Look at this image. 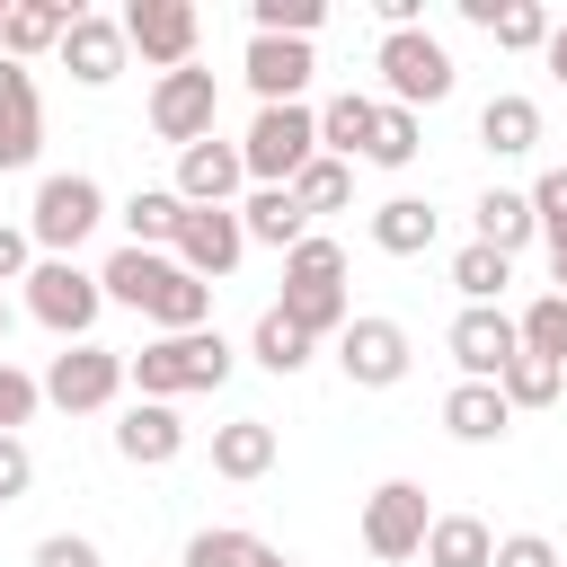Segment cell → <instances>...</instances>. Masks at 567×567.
<instances>
[{
    "label": "cell",
    "instance_id": "6da1fadb",
    "mask_svg": "<svg viewBox=\"0 0 567 567\" xmlns=\"http://www.w3.org/2000/svg\"><path fill=\"white\" fill-rule=\"evenodd\" d=\"M239 372V346L221 337V328H186V337H151L142 354H124V381L142 390V399H195V390H221Z\"/></svg>",
    "mask_w": 567,
    "mask_h": 567
},
{
    "label": "cell",
    "instance_id": "7a4b0ae2",
    "mask_svg": "<svg viewBox=\"0 0 567 567\" xmlns=\"http://www.w3.org/2000/svg\"><path fill=\"white\" fill-rule=\"evenodd\" d=\"M275 310L319 346V337H346V319H354V301H346V248L337 239H301V248H284V292H275Z\"/></svg>",
    "mask_w": 567,
    "mask_h": 567
},
{
    "label": "cell",
    "instance_id": "3957f363",
    "mask_svg": "<svg viewBox=\"0 0 567 567\" xmlns=\"http://www.w3.org/2000/svg\"><path fill=\"white\" fill-rule=\"evenodd\" d=\"M97 221H106V186H97L89 168H53V177H35V204H27V239H35V257H71Z\"/></svg>",
    "mask_w": 567,
    "mask_h": 567
},
{
    "label": "cell",
    "instance_id": "277c9868",
    "mask_svg": "<svg viewBox=\"0 0 567 567\" xmlns=\"http://www.w3.org/2000/svg\"><path fill=\"white\" fill-rule=\"evenodd\" d=\"M372 71H381V97H390V106H408V115H416V106H443V97H452V80H461V71H452V53H443V35H425V27L381 35V44H372Z\"/></svg>",
    "mask_w": 567,
    "mask_h": 567
},
{
    "label": "cell",
    "instance_id": "5b68a950",
    "mask_svg": "<svg viewBox=\"0 0 567 567\" xmlns=\"http://www.w3.org/2000/svg\"><path fill=\"white\" fill-rule=\"evenodd\" d=\"M310 159H319V106H257V124L239 133L248 186H292Z\"/></svg>",
    "mask_w": 567,
    "mask_h": 567
},
{
    "label": "cell",
    "instance_id": "8992f818",
    "mask_svg": "<svg viewBox=\"0 0 567 567\" xmlns=\"http://www.w3.org/2000/svg\"><path fill=\"white\" fill-rule=\"evenodd\" d=\"M97 310H106V292H97V275H89L80 257H35V266H27V319L53 328L62 346H89Z\"/></svg>",
    "mask_w": 567,
    "mask_h": 567
},
{
    "label": "cell",
    "instance_id": "52a82bcc",
    "mask_svg": "<svg viewBox=\"0 0 567 567\" xmlns=\"http://www.w3.org/2000/svg\"><path fill=\"white\" fill-rule=\"evenodd\" d=\"M124 399V354L115 346H62L53 363H44V408H62V416H97V408H115Z\"/></svg>",
    "mask_w": 567,
    "mask_h": 567
},
{
    "label": "cell",
    "instance_id": "ba28073f",
    "mask_svg": "<svg viewBox=\"0 0 567 567\" xmlns=\"http://www.w3.org/2000/svg\"><path fill=\"white\" fill-rule=\"evenodd\" d=\"M408 363H416V346H408L399 319H381V310H354V319H346V337H337V372H346L354 390H399Z\"/></svg>",
    "mask_w": 567,
    "mask_h": 567
},
{
    "label": "cell",
    "instance_id": "9c48e42d",
    "mask_svg": "<svg viewBox=\"0 0 567 567\" xmlns=\"http://www.w3.org/2000/svg\"><path fill=\"white\" fill-rule=\"evenodd\" d=\"M115 27H124V53H142L151 71H186V62H195V44H204L195 0H133Z\"/></svg>",
    "mask_w": 567,
    "mask_h": 567
},
{
    "label": "cell",
    "instance_id": "30bf717a",
    "mask_svg": "<svg viewBox=\"0 0 567 567\" xmlns=\"http://www.w3.org/2000/svg\"><path fill=\"white\" fill-rule=\"evenodd\" d=\"M213 124H221V80H213L204 62H186V71H159V80H151V133H159V142H177V151H186V142H204Z\"/></svg>",
    "mask_w": 567,
    "mask_h": 567
},
{
    "label": "cell",
    "instance_id": "8fae6325",
    "mask_svg": "<svg viewBox=\"0 0 567 567\" xmlns=\"http://www.w3.org/2000/svg\"><path fill=\"white\" fill-rule=\"evenodd\" d=\"M195 284H221L239 257H248V230H239V204H186L177 221V248H168Z\"/></svg>",
    "mask_w": 567,
    "mask_h": 567
},
{
    "label": "cell",
    "instance_id": "7c38bea8",
    "mask_svg": "<svg viewBox=\"0 0 567 567\" xmlns=\"http://www.w3.org/2000/svg\"><path fill=\"white\" fill-rule=\"evenodd\" d=\"M425 487L416 478H381L372 496H363V549L372 558H416L425 549Z\"/></svg>",
    "mask_w": 567,
    "mask_h": 567
},
{
    "label": "cell",
    "instance_id": "4fadbf2b",
    "mask_svg": "<svg viewBox=\"0 0 567 567\" xmlns=\"http://www.w3.org/2000/svg\"><path fill=\"white\" fill-rule=\"evenodd\" d=\"M239 71H248V89H257V106H301V89H310V71H319V53H310V44H292V35H248V53H239Z\"/></svg>",
    "mask_w": 567,
    "mask_h": 567
},
{
    "label": "cell",
    "instance_id": "5bb4252c",
    "mask_svg": "<svg viewBox=\"0 0 567 567\" xmlns=\"http://www.w3.org/2000/svg\"><path fill=\"white\" fill-rule=\"evenodd\" d=\"M44 151V97H35V71L0 53V168H35Z\"/></svg>",
    "mask_w": 567,
    "mask_h": 567
},
{
    "label": "cell",
    "instance_id": "9a60e30c",
    "mask_svg": "<svg viewBox=\"0 0 567 567\" xmlns=\"http://www.w3.org/2000/svg\"><path fill=\"white\" fill-rule=\"evenodd\" d=\"M239 186H248V168H239V142L204 133V142H186V151H177V177H168V195H177V204H230Z\"/></svg>",
    "mask_w": 567,
    "mask_h": 567
},
{
    "label": "cell",
    "instance_id": "2e32d148",
    "mask_svg": "<svg viewBox=\"0 0 567 567\" xmlns=\"http://www.w3.org/2000/svg\"><path fill=\"white\" fill-rule=\"evenodd\" d=\"M186 452V416L168 408V399H133L124 416H115V461H133V470H168Z\"/></svg>",
    "mask_w": 567,
    "mask_h": 567
},
{
    "label": "cell",
    "instance_id": "e0dca14e",
    "mask_svg": "<svg viewBox=\"0 0 567 567\" xmlns=\"http://www.w3.org/2000/svg\"><path fill=\"white\" fill-rule=\"evenodd\" d=\"M124 27L106 18V9H80L71 18V35H62V71L80 80V89H106V80H124Z\"/></svg>",
    "mask_w": 567,
    "mask_h": 567
},
{
    "label": "cell",
    "instance_id": "ac0fdd59",
    "mask_svg": "<svg viewBox=\"0 0 567 567\" xmlns=\"http://www.w3.org/2000/svg\"><path fill=\"white\" fill-rule=\"evenodd\" d=\"M443 346H452L461 381H496V372H505V363L523 354V337H514V319H505V310H461Z\"/></svg>",
    "mask_w": 567,
    "mask_h": 567
},
{
    "label": "cell",
    "instance_id": "d6986e66",
    "mask_svg": "<svg viewBox=\"0 0 567 567\" xmlns=\"http://www.w3.org/2000/svg\"><path fill=\"white\" fill-rule=\"evenodd\" d=\"M71 18H80L71 0H9V18H0V53L35 71L44 53H62V35H71Z\"/></svg>",
    "mask_w": 567,
    "mask_h": 567
},
{
    "label": "cell",
    "instance_id": "ffe728a7",
    "mask_svg": "<svg viewBox=\"0 0 567 567\" xmlns=\"http://www.w3.org/2000/svg\"><path fill=\"white\" fill-rule=\"evenodd\" d=\"M275 425L266 416H230V425H213V478H230V487H257L266 470H275Z\"/></svg>",
    "mask_w": 567,
    "mask_h": 567
},
{
    "label": "cell",
    "instance_id": "44dd1931",
    "mask_svg": "<svg viewBox=\"0 0 567 567\" xmlns=\"http://www.w3.org/2000/svg\"><path fill=\"white\" fill-rule=\"evenodd\" d=\"M461 18L478 35H496V53H540L549 44V9L540 0H461Z\"/></svg>",
    "mask_w": 567,
    "mask_h": 567
},
{
    "label": "cell",
    "instance_id": "7402d4cb",
    "mask_svg": "<svg viewBox=\"0 0 567 567\" xmlns=\"http://www.w3.org/2000/svg\"><path fill=\"white\" fill-rule=\"evenodd\" d=\"M478 151H496V159H523V151H540V97H523V89H496V97L478 106Z\"/></svg>",
    "mask_w": 567,
    "mask_h": 567
},
{
    "label": "cell",
    "instance_id": "603a6c76",
    "mask_svg": "<svg viewBox=\"0 0 567 567\" xmlns=\"http://www.w3.org/2000/svg\"><path fill=\"white\" fill-rule=\"evenodd\" d=\"M505 425H514V408L496 399V381H452L443 390V434L452 443H505Z\"/></svg>",
    "mask_w": 567,
    "mask_h": 567
},
{
    "label": "cell",
    "instance_id": "cb8c5ba5",
    "mask_svg": "<svg viewBox=\"0 0 567 567\" xmlns=\"http://www.w3.org/2000/svg\"><path fill=\"white\" fill-rule=\"evenodd\" d=\"M434 230H443V213H434L425 195H390V204H372V248H381V257H425Z\"/></svg>",
    "mask_w": 567,
    "mask_h": 567
},
{
    "label": "cell",
    "instance_id": "d4e9b609",
    "mask_svg": "<svg viewBox=\"0 0 567 567\" xmlns=\"http://www.w3.org/2000/svg\"><path fill=\"white\" fill-rule=\"evenodd\" d=\"M177 275V257L168 248H115L106 266H97V292L106 301H124V310H151V292Z\"/></svg>",
    "mask_w": 567,
    "mask_h": 567
},
{
    "label": "cell",
    "instance_id": "484cf974",
    "mask_svg": "<svg viewBox=\"0 0 567 567\" xmlns=\"http://www.w3.org/2000/svg\"><path fill=\"white\" fill-rule=\"evenodd\" d=\"M470 221H478V239L496 248V257H523L540 230H532V195L523 186H487L478 204H470Z\"/></svg>",
    "mask_w": 567,
    "mask_h": 567
},
{
    "label": "cell",
    "instance_id": "4316f807",
    "mask_svg": "<svg viewBox=\"0 0 567 567\" xmlns=\"http://www.w3.org/2000/svg\"><path fill=\"white\" fill-rule=\"evenodd\" d=\"M416 558H425V567H487V558H496V532H487L478 514H434Z\"/></svg>",
    "mask_w": 567,
    "mask_h": 567
},
{
    "label": "cell",
    "instance_id": "83f0119b",
    "mask_svg": "<svg viewBox=\"0 0 567 567\" xmlns=\"http://www.w3.org/2000/svg\"><path fill=\"white\" fill-rule=\"evenodd\" d=\"M372 106H381V97H363V89H337V97L319 106V151L354 168V159H363V142H372Z\"/></svg>",
    "mask_w": 567,
    "mask_h": 567
},
{
    "label": "cell",
    "instance_id": "f1b7e54d",
    "mask_svg": "<svg viewBox=\"0 0 567 567\" xmlns=\"http://www.w3.org/2000/svg\"><path fill=\"white\" fill-rule=\"evenodd\" d=\"M239 230H248V248H301V239H310V221H301V204H292L284 186H257V195L239 204Z\"/></svg>",
    "mask_w": 567,
    "mask_h": 567
},
{
    "label": "cell",
    "instance_id": "f546056e",
    "mask_svg": "<svg viewBox=\"0 0 567 567\" xmlns=\"http://www.w3.org/2000/svg\"><path fill=\"white\" fill-rule=\"evenodd\" d=\"M310 354H319V346H310V337L266 301V310H257V328H248V363H266L275 381H292V372H310Z\"/></svg>",
    "mask_w": 567,
    "mask_h": 567
},
{
    "label": "cell",
    "instance_id": "4dcf8cb0",
    "mask_svg": "<svg viewBox=\"0 0 567 567\" xmlns=\"http://www.w3.org/2000/svg\"><path fill=\"white\" fill-rule=\"evenodd\" d=\"M177 221H186V204L168 186H133L124 195V248H177Z\"/></svg>",
    "mask_w": 567,
    "mask_h": 567
},
{
    "label": "cell",
    "instance_id": "1f68e13d",
    "mask_svg": "<svg viewBox=\"0 0 567 567\" xmlns=\"http://www.w3.org/2000/svg\"><path fill=\"white\" fill-rule=\"evenodd\" d=\"M514 284V257H496L487 239H470V248H452V292H461V310H496V292Z\"/></svg>",
    "mask_w": 567,
    "mask_h": 567
},
{
    "label": "cell",
    "instance_id": "d6a6232c",
    "mask_svg": "<svg viewBox=\"0 0 567 567\" xmlns=\"http://www.w3.org/2000/svg\"><path fill=\"white\" fill-rule=\"evenodd\" d=\"M142 319H151L159 337H186V328H213V284H195V275L177 266V275H168V284L151 292V310H142Z\"/></svg>",
    "mask_w": 567,
    "mask_h": 567
},
{
    "label": "cell",
    "instance_id": "836d02e7",
    "mask_svg": "<svg viewBox=\"0 0 567 567\" xmlns=\"http://www.w3.org/2000/svg\"><path fill=\"white\" fill-rule=\"evenodd\" d=\"M416 151H425V124H416L408 106L381 97V106H372V142H363V159H372V168H408Z\"/></svg>",
    "mask_w": 567,
    "mask_h": 567
},
{
    "label": "cell",
    "instance_id": "e575fe53",
    "mask_svg": "<svg viewBox=\"0 0 567 567\" xmlns=\"http://www.w3.org/2000/svg\"><path fill=\"white\" fill-rule=\"evenodd\" d=\"M558 390H567V372H558V363H540V354H514V363L496 372V399H505L514 416H523V408H549Z\"/></svg>",
    "mask_w": 567,
    "mask_h": 567
},
{
    "label": "cell",
    "instance_id": "d590c367",
    "mask_svg": "<svg viewBox=\"0 0 567 567\" xmlns=\"http://www.w3.org/2000/svg\"><path fill=\"white\" fill-rule=\"evenodd\" d=\"M275 540H257V532H239V523H204L195 540H186V567H257Z\"/></svg>",
    "mask_w": 567,
    "mask_h": 567
},
{
    "label": "cell",
    "instance_id": "8d00e7d4",
    "mask_svg": "<svg viewBox=\"0 0 567 567\" xmlns=\"http://www.w3.org/2000/svg\"><path fill=\"white\" fill-rule=\"evenodd\" d=\"M514 337H523V354H540V363L567 372V292H540V301L514 319Z\"/></svg>",
    "mask_w": 567,
    "mask_h": 567
},
{
    "label": "cell",
    "instance_id": "74e56055",
    "mask_svg": "<svg viewBox=\"0 0 567 567\" xmlns=\"http://www.w3.org/2000/svg\"><path fill=\"white\" fill-rule=\"evenodd\" d=\"M284 195H292V204H301V221H310V213H337V204H346V195H354V168H346V159H328V151H319V159H310V168H301V177H292V186H284Z\"/></svg>",
    "mask_w": 567,
    "mask_h": 567
},
{
    "label": "cell",
    "instance_id": "f35d334b",
    "mask_svg": "<svg viewBox=\"0 0 567 567\" xmlns=\"http://www.w3.org/2000/svg\"><path fill=\"white\" fill-rule=\"evenodd\" d=\"M319 18H328V0H248V35H292V44H310Z\"/></svg>",
    "mask_w": 567,
    "mask_h": 567
},
{
    "label": "cell",
    "instance_id": "ab89813d",
    "mask_svg": "<svg viewBox=\"0 0 567 567\" xmlns=\"http://www.w3.org/2000/svg\"><path fill=\"white\" fill-rule=\"evenodd\" d=\"M523 195H532V230H540L549 257H558V248H567V168H540Z\"/></svg>",
    "mask_w": 567,
    "mask_h": 567
},
{
    "label": "cell",
    "instance_id": "60d3db41",
    "mask_svg": "<svg viewBox=\"0 0 567 567\" xmlns=\"http://www.w3.org/2000/svg\"><path fill=\"white\" fill-rule=\"evenodd\" d=\"M35 408H44V381H35V372H18V363L0 354V434L35 425Z\"/></svg>",
    "mask_w": 567,
    "mask_h": 567
},
{
    "label": "cell",
    "instance_id": "b9f144b4",
    "mask_svg": "<svg viewBox=\"0 0 567 567\" xmlns=\"http://www.w3.org/2000/svg\"><path fill=\"white\" fill-rule=\"evenodd\" d=\"M27 567H106V558H97V540H89V532H44Z\"/></svg>",
    "mask_w": 567,
    "mask_h": 567
},
{
    "label": "cell",
    "instance_id": "7bdbcfd3",
    "mask_svg": "<svg viewBox=\"0 0 567 567\" xmlns=\"http://www.w3.org/2000/svg\"><path fill=\"white\" fill-rule=\"evenodd\" d=\"M35 487V452H27V434H0V505H18Z\"/></svg>",
    "mask_w": 567,
    "mask_h": 567
},
{
    "label": "cell",
    "instance_id": "ee69618b",
    "mask_svg": "<svg viewBox=\"0 0 567 567\" xmlns=\"http://www.w3.org/2000/svg\"><path fill=\"white\" fill-rule=\"evenodd\" d=\"M487 567H558V540H549V532H505Z\"/></svg>",
    "mask_w": 567,
    "mask_h": 567
},
{
    "label": "cell",
    "instance_id": "f6af8a7d",
    "mask_svg": "<svg viewBox=\"0 0 567 567\" xmlns=\"http://www.w3.org/2000/svg\"><path fill=\"white\" fill-rule=\"evenodd\" d=\"M27 266H35V239L18 221H0V284H27Z\"/></svg>",
    "mask_w": 567,
    "mask_h": 567
},
{
    "label": "cell",
    "instance_id": "bcb514c9",
    "mask_svg": "<svg viewBox=\"0 0 567 567\" xmlns=\"http://www.w3.org/2000/svg\"><path fill=\"white\" fill-rule=\"evenodd\" d=\"M540 62H549V80L567 89V18H549V44H540Z\"/></svg>",
    "mask_w": 567,
    "mask_h": 567
},
{
    "label": "cell",
    "instance_id": "7dc6e473",
    "mask_svg": "<svg viewBox=\"0 0 567 567\" xmlns=\"http://www.w3.org/2000/svg\"><path fill=\"white\" fill-rule=\"evenodd\" d=\"M549 275H558V292H567V248H558V257H549Z\"/></svg>",
    "mask_w": 567,
    "mask_h": 567
},
{
    "label": "cell",
    "instance_id": "c3c4849f",
    "mask_svg": "<svg viewBox=\"0 0 567 567\" xmlns=\"http://www.w3.org/2000/svg\"><path fill=\"white\" fill-rule=\"evenodd\" d=\"M257 567H292V558H284V549H266V558H257Z\"/></svg>",
    "mask_w": 567,
    "mask_h": 567
},
{
    "label": "cell",
    "instance_id": "681fc988",
    "mask_svg": "<svg viewBox=\"0 0 567 567\" xmlns=\"http://www.w3.org/2000/svg\"><path fill=\"white\" fill-rule=\"evenodd\" d=\"M0 346H9V301H0Z\"/></svg>",
    "mask_w": 567,
    "mask_h": 567
},
{
    "label": "cell",
    "instance_id": "f907efd6",
    "mask_svg": "<svg viewBox=\"0 0 567 567\" xmlns=\"http://www.w3.org/2000/svg\"><path fill=\"white\" fill-rule=\"evenodd\" d=\"M0 18H9V0H0Z\"/></svg>",
    "mask_w": 567,
    "mask_h": 567
}]
</instances>
